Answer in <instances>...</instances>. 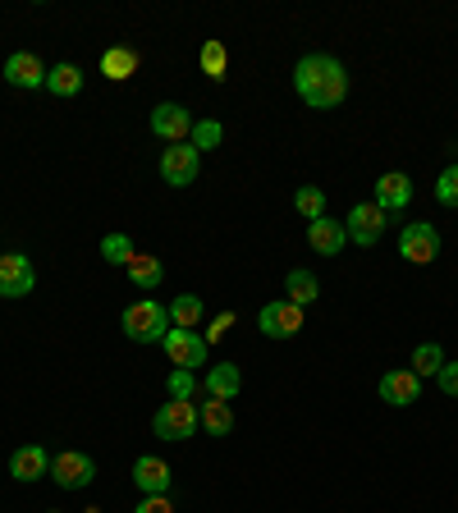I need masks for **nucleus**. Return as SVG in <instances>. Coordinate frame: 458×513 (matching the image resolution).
<instances>
[{"mask_svg": "<svg viewBox=\"0 0 458 513\" xmlns=\"http://www.w3.org/2000/svg\"><path fill=\"white\" fill-rule=\"evenodd\" d=\"M294 88L307 106L335 110L339 101L349 97V69L339 65L335 55H303L294 69Z\"/></svg>", "mask_w": 458, "mask_h": 513, "instance_id": "obj_1", "label": "nucleus"}, {"mask_svg": "<svg viewBox=\"0 0 458 513\" xmlns=\"http://www.w3.org/2000/svg\"><path fill=\"white\" fill-rule=\"evenodd\" d=\"M170 307H161L156 298H138V303L124 307V335L133 344H161L170 335Z\"/></svg>", "mask_w": 458, "mask_h": 513, "instance_id": "obj_2", "label": "nucleus"}, {"mask_svg": "<svg viewBox=\"0 0 458 513\" xmlns=\"http://www.w3.org/2000/svg\"><path fill=\"white\" fill-rule=\"evenodd\" d=\"M197 404L193 399H170V404H161L156 408V417H152V431H156V440H193V431H197Z\"/></svg>", "mask_w": 458, "mask_h": 513, "instance_id": "obj_3", "label": "nucleus"}, {"mask_svg": "<svg viewBox=\"0 0 458 513\" xmlns=\"http://www.w3.org/2000/svg\"><path fill=\"white\" fill-rule=\"evenodd\" d=\"M92 477H97V463L83 449H60L51 459V481L60 491H83V486H92Z\"/></svg>", "mask_w": 458, "mask_h": 513, "instance_id": "obj_4", "label": "nucleus"}, {"mask_svg": "<svg viewBox=\"0 0 458 513\" xmlns=\"http://www.w3.org/2000/svg\"><path fill=\"white\" fill-rule=\"evenodd\" d=\"M399 257L413 262V266H431L440 257V230L436 225H426V220L404 225V234H399Z\"/></svg>", "mask_w": 458, "mask_h": 513, "instance_id": "obj_5", "label": "nucleus"}, {"mask_svg": "<svg viewBox=\"0 0 458 513\" xmlns=\"http://www.w3.org/2000/svg\"><path fill=\"white\" fill-rule=\"evenodd\" d=\"M165 358H170V367H179V372H193V367H207V339L197 335V330H170V335L161 339Z\"/></svg>", "mask_w": 458, "mask_h": 513, "instance_id": "obj_6", "label": "nucleus"}, {"mask_svg": "<svg viewBox=\"0 0 458 513\" xmlns=\"http://www.w3.org/2000/svg\"><path fill=\"white\" fill-rule=\"evenodd\" d=\"M197 175H202V152H197V147L175 142V147H165L161 152V179L170 188H188Z\"/></svg>", "mask_w": 458, "mask_h": 513, "instance_id": "obj_7", "label": "nucleus"}, {"mask_svg": "<svg viewBox=\"0 0 458 513\" xmlns=\"http://www.w3.org/2000/svg\"><path fill=\"white\" fill-rule=\"evenodd\" d=\"M266 339H294L303 330V307L289 303V298H275V303L262 307V317H257Z\"/></svg>", "mask_w": 458, "mask_h": 513, "instance_id": "obj_8", "label": "nucleus"}, {"mask_svg": "<svg viewBox=\"0 0 458 513\" xmlns=\"http://www.w3.org/2000/svg\"><path fill=\"white\" fill-rule=\"evenodd\" d=\"M33 284H37V271L23 252H5V257H0V298L33 294Z\"/></svg>", "mask_w": 458, "mask_h": 513, "instance_id": "obj_9", "label": "nucleus"}, {"mask_svg": "<svg viewBox=\"0 0 458 513\" xmlns=\"http://www.w3.org/2000/svg\"><path fill=\"white\" fill-rule=\"evenodd\" d=\"M152 133L165 138L170 147H175V142H188L193 138V115H188L179 101H161V106L152 110Z\"/></svg>", "mask_w": 458, "mask_h": 513, "instance_id": "obj_10", "label": "nucleus"}, {"mask_svg": "<svg viewBox=\"0 0 458 513\" xmlns=\"http://www.w3.org/2000/svg\"><path fill=\"white\" fill-rule=\"evenodd\" d=\"M349 239L353 243H362V248H376V239L385 234V211L376 207V202H358V207L349 211Z\"/></svg>", "mask_w": 458, "mask_h": 513, "instance_id": "obj_11", "label": "nucleus"}, {"mask_svg": "<svg viewBox=\"0 0 458 513\" xmlns=\"http://www.w3.org/2000/svg\"><path fill=\"white\" fill-rule=\"evenodd\" d=\"M381 399L390 408H408L422 399V376H413V367L408 372H385L381 376Z\"/></svg>", "mask_w": 458, "mask_h": 513, "instance_id": "obj_12", "label": "nucleus"}, {"mask_svg": "<svg viewBox=\"0 0 458 513\" xmlns=\"http://www.w3.org/2000/svg\"><path fill=\"white\" fill-rule=\"evenodd\" d=\"M133 481H138L142 495H170V463L156 459V454H142L138 463H133Z\"/></svg>", "mask_w": 458, "mask_h": 513, "instance_id": "obj_13", "label": "nucleus"}, {"mask_svg": "<svg viewBox=\"0 0 458 513\" xmlns=\"http://www.w3.org/2000/svg\"><path fill=\"white\" fill-rule=\"evenodd\" d=\"M46 74H51V69H46L33 51H14L10 60H5V78H10L14 88H46Z\"/></svg>", "mask_w": 458, "mask_h": 513, "instance_id": "obj_14", "label": "nucleus"}, {"mask_svg": "<svg viewBox=\"0 0 458 513\" xmlns=\"http://www.w3.org/2000/svg\"><path fill=\"white\" fill-rule=\"evenodd\" d=\"M408 202H413V179L399 175V170H390V175L376 179V207L390 216V211H404Z\"/></svg>", "mask_w": 458, "mask_h": 513, "instance_id": "obj_15", "label": "nucleus"}, {"mask_svg": "<svg viewBox=\"0 0 458 513\" xmlns=\"http://www.w3.org/2000/svg\"><path fill=\"white\" fill-rule=\"evenodd\" d=\"M51 472V459H46L42 445H19L10 454V477L14 481H42Z\"/></svg>", "mask_w": 458, "mask_h": 513, "instance_id": "obj_16", "label": "nucleus"}, {"mask_svg": "<svg viewBox=\"0 0 458 513\" xmlns=\"http://www.w3.org/2000/svg\"><path fill=\"white\" fill-rule=\"evenodd\" d=\"M307 243H312L321 257H339V248L349 243V230H344L339 220L321 216V220H312V225H307Z\"/></svg>", "mask_w": 458, "mask_h": 513, "instance_id": "obj_17", "label": "nucleus"}, {"mask_svg": "<svg viewBox=\"0 0 458 513\" xmlns=\"http://www.w3.org/2000/svg\"><path fill=\"white\" fill-rule=\"evenodd\" d=\"M124 271H129L133 289H147V294H156V284L165 280V266H161V257H152V252H133Z\"/></svg>", "mask_w": 458, "mask_h": 513, "instance_id": "obj_18", "label": "nucleus"}, {"mask_svg": "<svg viewBox=\"0 0 458 513\" xmlns=\"http://www.w3.org/2000/svg\"><path fill=\"white\" fill-rule=\"evenodd\" d=\"M239 390H243V372L234 367V362H216V367L207 372V399H225L229 404Z\"/></svg>", "mask_w": 458, "mask_h": 513, "instance_id": "obj_19", "label": "nucleus"}, {"mask_svg": "<svg viewBox=\"0 0 458 513\" xmlns=\"http://www.w3.org/2000/svg\"><path fill=\"white\" fill-rule=\"evenodd\" d=\"M197 422L207 436H229L234 431V408L225 399H207V404H197Z\"/></svg>", "mask_w": 458, "mask_h": 513, "instance_id": "obj_20", "label": "nucleus"}, {"mask_svg": "<svg viewBox=\"0 0 458 513\" xmlns=\"http://www.w3.org/2000/svg\"><path fill=\"white\" fill-rule=\"evenodd\" d=\"M101 74H106L110 83L133 78V74H138V51H133V46H110V51L101 55Z\"/></svg>", "mask_w": 458, "mask_h": 513, "instance_id": "obj_21", "label": "nucleus"}, {"mask_svg": "<svg viewBox=\"0 0 458 513\" xmlns=\"http://www.w3.org/2000/svg\"><path fill=\"white\" fill-rule=\"evenodd\" d=\"M284 294H289V303H298V307H307V303H317L321 298V284H317V275L312 271H289V280H284Z\"/></svg>", "mask_w": 458, "mask_h": 513, "instance_id": "obj_22", "label": "nucleus"}, {"mask_svg": "<svg viewBox=\"0 0 458 513\" xmlns=\"http://www.w3.org/2000/svg\"><path fill=\"white\" fill-rule=\"evenodd\" d=\"M46 92H55V97H78V92H83V69L55 65L51 74H46Z\"/></svg>", "mask_w": 458, "mask_h": 513, "instance_id": "obj_23", "label": "nucleus"}, {"mask_svg": "<svg viewBox=\"0 0 458 513\" xmlns=\"http://www.w3.org/2000/svg\"><path fill=\"white\" fill-rule=\"evenodd\" d=\"M202 312H207V307H202V298L197 294H179L175 303H170V326L175 330H197Z\"/></svg>", "mask_w": 458, "mask_h": 513, "instance_id": "obj_24", "label": "nucleus"}, {"mask_svg": "<svg viewBox=\"0 0 458 513\" xmlns=\"http://www.w3.org/2000/svg\"><path fill=\"white\" fill-rule=\"evenodd\" d=\"M294 211L307 220V225H312V220H321V216H326V193H321L317 184H303L294 193Z\"/></svg>", "mask_w": 458, "mask_h": 513, "instance_id": "obj_25", "label": "nucleus"}, {"mask_svg": "<svg viewBox=\"0 0 458 513\" xmlns=\"http://www.w3.org/2000/svg\"><path fill=\"white\" fill-rule=\"evenodd\" d=\"M445 367V349L440 344H417L413 349V376H436Z\"/></svg>", "mask_w": 458, "mask_h": 513, "instance_id": "obj_26", "label": "nucleus"}, {"mask_svg": "<svg viewBox=\"0 0 458 513\" xmlns=\"http://www.w3.org/2000/svg\"><path fill=\"white\" fill-rule=\"evenodd\" d=\"M133 239L129 234H106V239H101V257H106L110 266H129V257H133Z\"/></svg>", "mask_w": 458, "mask_h": 513, "instance_id": "obj_27", "label": "nucleus"}, {"mask_svg": "<svg viewBox=\"0 0 458 513\" xmlns=\"http://www.w3.org/2000/svg\"><path fill=\"white\" fill-rule=\"evenodd\" d=\"M202 69H207V78H225V69H229V55H225V42H216V37H211L207 46H202Z\"/></svg>", "mask_w": 458, "mask_h": 513, "instance_id": "obj_28", "label": "nucleus"}, {"mask_svg": "<svg viewBox=\"0 0 458 513\" xmlns=\"http://www.w3.org/2000/svg\"><path fill=\"white\" fill-rule=\"evenodd\" d=\"M436 202H440V207H458V161L449 165V170H440V179H436Z\"/></svg>", "mask_w": 458, "mask_h": 513, "instance_id": "obj_29", "label": "nucleus"}, {"mask_svg": "<svg viewBox=\"0 0 458 513\" xmlns=\"http://www.w3.org/2000/svg\"><path fill=\"white\" fill-rule=\"evenodd\" d=\"M193 147H197V152H211V147H220V124L216 120L193 124Z\"/></svg>", "mask_w": 458, "mask_h": 513, "instance_id": "obj_30", "label": "nucleus"}, {"mask_svg": "<svg viewBox=\"0 0 458 513\" xmlns=\"http://www.w3.org/2000/svg\"><path fill=\"white\" fill-rule=\"evenodd\" d=\"M193 390H197V381H193V372H170V399H193Z\"/></svg>", "mask_w": 458, "mask_h": 513, "instance_id": "obj_31", "label": "nucleus"}, {"mask_svg": "<svg viewBox=\"0 0 458 513\" xmlns=\"http://www.w3.org/2000/svg\"><path fill=\"white\" fill-rule=\"evenodd\" d=\"M133 513H175V504H170V495H142V504Z\"/></svg>", "mask_w": 458, "mask_h": 513, "instance_id": "obj_32", "label": "nucleus"}, {"mask_svg": "<svg viewBox=\"0 0 458 513\" xmlns=\"http://www.w3.org/2000/svg\"><path fill=\"white\" fill-rule=\"evenodd\" d=\"M436 385H440L445 394H454V399H458V362H445V367H440V372H436Z\"/></svg>", "mask_w": 458, "mask_h": 513, "instance_id": "obj_33", "label": "nucleus"}, {"mask_svg": "<svg viewBox=\"0 0 458 513\" xmlns=\"http://www.w3.org/2000/svg\"><path fill=\"white\" fill-rule=\"evenodd\" d=\"M229 330H234V312H220V317L211 321V330H207V344L211 339H220V335H229Z\"/></svg>", "mask_w": 458, "mask_h": 513, "instance_id": "obj_34", "label": "nucleus"}]
</instances>
